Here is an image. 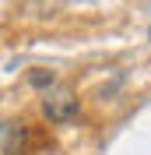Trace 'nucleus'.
<instances>
[{"mask_svg": "<svg viewBox=\"0 0 151 155\" xmlns=\"http://www.w3.org/2000/svg\"><path fill=\"white\" fill-rule=\"evenodd\" d=\"M28 81H32L35 88H46V85H53V71H32Z\"/></svg>", "mask_w": 151, "mask_h": 155, "instance_id": "2", "label": "nucleus"}, {"mask_svg": "<svg viewBox=\"0 0 151 155\" xmlns=\"http://www.w3.org/2000/svg\"><path fill=\"white\" fill-rule=\"evenodd\" d=\"M42 113H46L49 120L63 124V120H70V116L77 113V99L70 95V92H53V95H46V102H42Z\"/></svg>", "mask_w": 151, "mask_h": 155, "instance_id": "1", "label": "nucleus"}]
</instances>
